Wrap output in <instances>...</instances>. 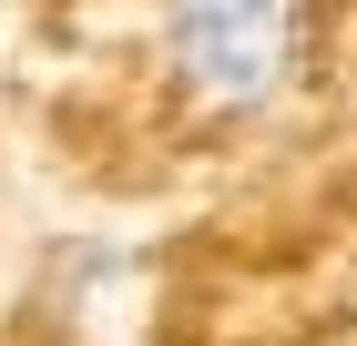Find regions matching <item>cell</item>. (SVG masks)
<instances>
[{
    "mask_svg": "<svg viewBox=\"0 0 357 346\" xmlns=\"http://www.w3.org/2000/svg\"><path fill=\"white\" fill-rule=\"evenodd\" d=\"M164 61L204 112H266L306 72V0H164Z\"/></svg>",
    "mask_w": 357,
    "mask_h": 346,
    "instance_id": "6da1fadb",
    "label": "cell"
}]
</instances>
